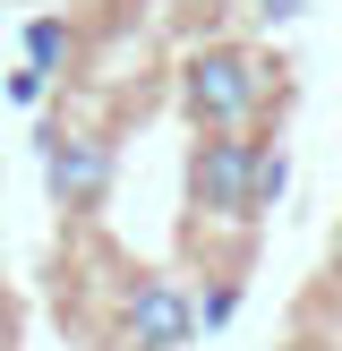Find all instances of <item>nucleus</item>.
Returning <instances> with one entry per match:
<instances>
[{
	"label": "nucleus",
	"mask_w": 342,
	"mask_h": 351,
	"mask_svg": "<svg viewBox=\"0 0 342 351\" xmlns=\"http://www.w3.org/2000/svg\"><path fill=\"white\" fill-rule=\"evenodd\" d=\"M180 103L197 129H248V112L265 103V60L248 51H197L180 69Z\"/></svg>",
	"instance_id": "1"
},
{
	"label": "nucleus",
	"mask_w": 342,
	"mask_h": 351,
	"mask_svg": "<svg viewBox=\"0 0 342 351\" xmlns=\"http://www.w3.org/2000/svg\"><path fill=\"white\" fill-rule=\"evenodd\" d=\"M43 180H51V206H68V215H94V206L111 197V137L43 129Z\"/></svg>",
	"instance_id": "2"
},
{
	"label": "nucleus",
	"mask_w": 342,
	"mask_h": 351,
	"mask_svg": "<svg viewBox=\"0 0 342 351\" xmlns=\"http://www.w3.org/2000/svg\"><path fill=\"white\" fill-rule=\"evenodd\" d=\"M256 137H231V129H214L197 154H188V197L205 206V215H239V206L256 197Z\"/></svg>",
	"instance_id": "3"
},
{
	"label": "nucleus",
	"mask_w": 342,
	"mask_h": 351,
	"mask_svg": "<svg viewBox=\"0 0 342 351\" xmlns=\"http://www.w3.org/2000/svg\"><path fill=\"white\" fill-rule=\"evenodd\" d=\"M188 335H197L188 291L171 283V274H137L129 300H120V343H129V351H180Z\"/></svg>",
	"instance_id": "4"
},
{
	"label": "nucleus",
	"mask_w": 342,
	"mask_h": 351,
	"mask_svg": "<svg viewBox=\"0 0 342 351\" xmlns=\"http://www.w3.org/2000/svg\"><path fill=\"white\" fill-rule=\"evenodd\" d=\"M26 51H34V69L51 77V69L68 60V26H60V17H34V26H26Z\"/></svg>",
	"instance_id": "5"
},
{
	"label": "nucleus",
	"mask_w": 342,
	"mask_h": 351,
	"mask_svg": "<svg viewBox=\"0 0 342 351\" xmlns=\"http://www.w3.org/2000/svg\"><path fill=\"white\" fill-rule=\"evenodd\" d=\"M291 351H325V343H291Z\"/></svg>",
	"instance_id": "6"
},
{
	"label": "nucleus",
	"mask_w": 342,
	"mask_h": 351,
	"mask_svg": "<svg viewBox=\"0 0 342 351\" xmlns=\"http://www.w3.org/2000/svg\"><path fill=\"white\" fill-rule=\"evenodd\" d=\"M334 274H342V240H334Z\"/></svg>",
	"instance_id": "7"
}]
</instances>
